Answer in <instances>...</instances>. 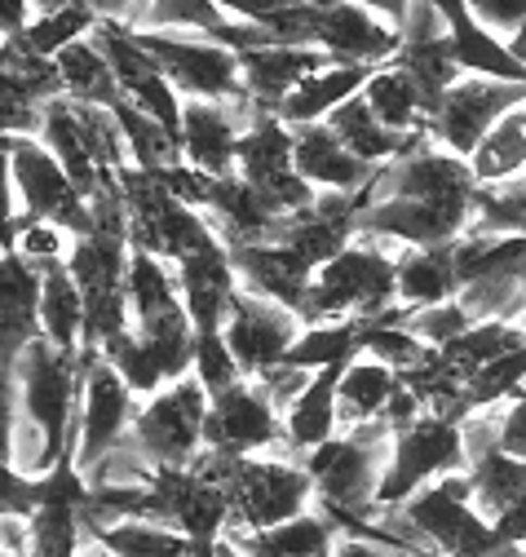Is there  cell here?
I'll use <instances>...</instances> for the list:
<instances>
[{
    "mask_svg": "<svg viewBox=\"0 0 526 557\" xmlns=\"http://www.w3.org/2000/svg\"><path fill=\"white\" fill-rule=\"evenodd\" d=\"M14 381H18V421H14L10 465L23 478H45L62 460H72L80 359L53 350L45 336H36L14 359Z\"/></svg>",
    "mask_w": 526,
    "mask_h": 557,
    "instance_id": "1",
    "label": "cell"
},
{
    "mask_svg": "<svg viewBox=\"0 0 526 557\" xmlns=\"http://www.w3.org/2000/svg\"><path fill=\"white\" fill-rule=\"evenodd\" d=\"M393 257H399V248L354 235L333 261L314 270L297 319L301 323H337V319L372 323L389 314L399 306L393 301Z\"/></svg>",
    "mask_w": 526,
    "mask_h": 557,
    "instance_id": "2",
    "label": "cell"
},
{
    "mask_svg": "<svg viewBox=\"0 0 526 557\" xmlns=\"http://www.w3.org/2000/svg\"><path fill=\"white\" fill-rule=\"evenodd\" d=\"M389 425L385 421H367L354 430H341L337 438H327L323 447L305 451L301 465L314 482V500H327L354 518H372L376 513V486L389 460Z\"/></svg>",
    "mask_w": 526,
    "mask_h": 557,
    "instance_id": "3",
    "label": "cell"
},
{
    "mask_svg": "<svg viewBox=\"0 0 526 557\" xmlns=\"http://www.w3.org/2000/svg\"><path fill=\"white\" fill-rule=\"evenodd\" d=\"M204 416H209V394L195 376H181L138 403V416L124 443L151 469H190L204 451Z\"/></svg>",
    "mask_w": 526,
    "mask_h": 557,
    "instance_id": "4",
    "label": "cell"
},
{
    "mask_svg": "<svg viewBox=\"0 0 526 557\" xmlns=\"http://www.w3.org/2000/svg\"><path fill=\"white\" fill-rule=\"evenodd\" d=\"M138 45L151 53L160 76L173 85L181 102H230L243 98L239 89V53L190 32H134Z\"/></svg>",
    "mask_w": 526,
    "mask_h": 557,
    "instance_id": "5",
    "label": "cell"
},
{
    "mask_svg": "<svg viewBox=\"0 0 526 557\" xmlns=\"http://www.w3.org/2000/svg\"><path fill=\"white\" fill-rule=\"evenodd\" d=\"M80 389H76V430H72V465L89 473L111 447L124 443L138 416V394L128 389L98 350H80Z\"/></svg>",
    "mask_w": 526,
    "mask_h": 557,
    "instance_id": "6",
    "label": "cell"
},
{
    "mask_svg": "<svg viewBox=\"0 0 526 557\" xmlns=\"http://www.w3.org/2000/svg\"><path fill=\"white\" fill-rule=\"evenodd\" d=\"M235 177L248 182L279 222L305 213V208L314 203V195H318L292 169V128L279 115H256L243 128L239 151H235Z\"/></svg>",
    "mask_w": 526,
    "mask_h": 557,
    "instance_id": "7",
    "label": "cell"
},
{
    "mask_svg": "<svg viewBox=\"0 0 526 557\" xmlns=\"http://www.w3.org/2000/svg\"><path fill=\"white\" fill-rule=\"evenodd\" d=\"M465 469L469 465H465V447H460V425L438 421V416H421L412 430L393 434L389 443V460L376 486V509H399L421 486Z\"/></svg>",
    "mask_w": 526,
    "mask_h": 557,
    "instance_id": "8",
    "label": "cell"
},
{
    "mask_svg": "<svg viewBox=\"0 0 526 557\" xmlns=\"http://www.w3.org/2000/svg\"><path fill=\"white\" fill-rule=\"evenodd\" d=\"M5 160H10V177H14V190H18L23 218L53 222L72 239L89 235V199L72 186V177L62 173V164L40 147L36 133L14 137V143L5 147Z\"/></svg>",
    "mask_w": 526,
    "mask_h": 557,
    "instance_id": "9",
    "label": "cell"
},
{
    "mask_svg": "<svg viewBox=\"0 0 526 557\" xmlns=\"http://www.w3.org/2000/svg\"><path fill=\"white\" fill-rule=\"evenodd\" d=\"M204 451L213 456H279L288 451L284 443V416L266 403L248 376L222 394L209 398L204 416Z\"/></svg>",
    "mask_w": 526,
    "mask_h": 557,
    "instance_id": "10",
    "label": "cell"
},
{
    "mask_svg": "<svg viewBox=\"0 0 526 557\" xmlns=\"http://www.w3.org/2000/svg\"><path fill=\"white\" fill-rule=\"evenodd\" d=\"M526 98V85H513V81H487V76H460L438 111L429 115V128L425 137L434 147L460 156V160H469V151L487 137V128Z\"/></svg>",
    "mask_w": 526,
    "mask_h": 557,
    "instance_id": "11",
    "label": "cell"
},
{
    "mask_svg": "<svg viewBox=\"0 0 526 557\" xmlns=\"http://www.w3.org/2000/svg\"><path fill=\"white\" fill-rule=\"evenodd\" d=\"M310 49L333 62L385 66L399 53V27L354 0H310Z\"/></svg>",
    "mask_w": 526,
    "mask_h": 557,
    "instance_id": "12",
    "label": "cell"
},
{
    "mask_svg": "<svg viewBox=\"0 0 526 557\" xmlns=\"http://www.w3.org/2000/svg\"><path fill=\"white\" fill-rule=\"evenodd\" d=\"M301 327L305 323L292 310L235 288V297L226 306V319H222V341L230 345L239 372L256 376V372H266L271 363L288 359V350H292V341L301 336Z\"/></svg>",
    "mask_w": 526,
    "mask_h": 557,
    "instance_id": "13",
    "label": "cell"
},
{
    "mask_svg": "<svg viewBox=\"0 0 526 557\" xmlns=\"http://www.w3.org/2000/svg\"><path fill=\"white\" fill-rule=\"evenodd\" d=\"M256 115L261 111L248 98H230V102H181V120H177L181 164L200 169L209 177H230L235 173L239 137H243V128Z\"/></svg>",
    "mask_w": 526,
    "mask_h": 557,
    "instance_id": "14",
    "label": "cell"
},
{
    "mask_svg": "<svg viewBox=\"0 0 526 557\" xmlns=\"http://www.w3.org/2000/svg\"><path fill=\"white\" fill-rule=\"evenodd\" d=\"M230 252V270H235V284L252 297H266L284 310H301L305 293H310V278L314 270L279 239H261V244H235Z\"/></svg>",
    "mask_w": 526,
    "mask_h": 557,
    "instance_id": "15",
    "label": "cell"
},
{
    "mask_svg": "<svg viewBox=\"0 0 526 557\" xmlns=\"http://www.w3.org/2000/svg\"><path fill=\"white\" fill-rule=\"evenodd\" d=\"M333 58L318 49H297V45H266V49H248L239 53V89L243 98L261 111L275 115L279 102L310 76L318 66H327Z\"/></svg>",
    "mask_w": 526,
    "mask_h": 557,
    "instance_id": "16",
    "label": "cell"
},
{
    "mask_svg": "<svg viewBox=\"0 0 526 557\" xmlns=\"http://www.w3.org/2000/svg\"><path fill=\"white\" fill-rule=\"evenodd\" d=\"M177 274V297H181V310L190 319L195 332H213L222 327L226 319V306L235 297V270H230V252L226 244H213L204 252H195L186 261L173 265Z\"/></svg>",
    "mask_w": 526,
    "mask_h": 557,
    "instance_id": "17",
    "label": "cell"
},
{
    "mask_svg": "<svg viewBox=\"0 0 526 557\" xmlns=\"http://www.w3.org/2000/svg\"><path fill=\"white\" fill-rule=\"evenodd\" d=\"M292 169L314 186V190H346V195H359L367 182H372V164L354 160L337 133L327 124H301L292 128Z\"/></svg>",
    "mask_w": 526,
    "mask_h": 557,
    "instance_id": "18",
    "label": "cell"
},
{
    "mask_svg": "<svg viewBox=\"0 0 526 557\" xmlns=\"http://www.w3.org/2000/svg\"><path fill=\"white\" fill-rule=\"evenodd\" d=\"M40 270L23 261L14 248L0 252V359L14 363L40 336Z\"/></svg>",
    "mask_w": 526,
    "mask_h": 557,
    "instance_id": "19",
    "label": "cell"
},
{
    "mask_svg": "<svg viewBox=\"0 0 526 557\" xmlns=\"http://www.w3.org/2000/svg\"><path fill=\"white\" fill-rule=\"evenodd\" d=\"M372 72H376V66H363V62H327V66H318V72H310V76L279 102L275 115H279L288 128L323 124L341 102H350V98L367 85Z\"/></svg>",
    "mask_w": 526,
    "mask_h": 557,
    "instance_id": "20",
    "label": "cell"
},
{
    "mask_svg": "<svg viewBox=\"0 0 526 557\" xmlns=\"http://www.w3.org/2000/svg\"><path fill=\"white\" fill-rule=\"evenodd\" d=\"M455 297V261L451 244L429 248H399L393 257V301L403 310H425Z\"/></svg>",
    "mask_w": 526,
    "mask_h": 557,
    "instance_id": "21",
    "label": "cell"
},
{
    "mask_svg": "<svg viewBox=\"0 0 526 557\" xmlns=\"http://www.w3.org/2000/svg\"><path fill=\"white\" fill-rule=\"evenodd\" d=\"M465 164L474 173V186L526 182V98L487 128V137L469 151Z\"/></svg>",
    "mask_w": 526,
    "mask_h": 557,
    "instance_id": "22",
    "label": "cell"
},
{
    "mask_svg": "<svg viewBox=\"0 0 526 557\" xmlns=\"http://www.w3.org/2000/svg\"><path fill=\"white\" fill-rule=\"evenodd\" d=\"M337 376H341V368L314 372V381L284 411V443L292 456H305V451L323 447L327 438H337Z\"/></svg>",
    "mask_w": 526,
    "mask_h": 557,
    "instance_id": "23",
    "label": "cell"
},
{
    "mask_svg": "<svg viewBox=\"0 0 526 557\" xmlns=\"http://www.w3.org/2000/svg\"><path fill=\"white\" fill-rule=\"evenodd\" d=\"M393 389H399V372H389L367 355H354L337 376V434L380 421Z\"/></svg>",
    "mask_w": 526,
    "mask_h": 557,
    "instance_id": "24",
    "label": "cell"
},
{
    "mask_svg": "<svg viewBox=\"0 0 526 557\" xmlns=\"http://www.w3.org/2000/svg\"><path fill=\"white\" fill-rule=\"evenodd\" d=\"M359 94H363V102L372 107V115H376L389 133H399V137H425V128H429V107H425L416 81L403 72V66H393V62L376 66Z\"/></svg>",
    "mask_w": 526,
    "mask_h": 557,
    "instance_id": "25",
    "label": "cell"
},
{
    "mask_svg": "<svg viewBox=\"0 0 526 557\" xmlns=\"http://www.w3.org/2000/svg\"><path fill=\"white\" fill-rule=\"evenodd\" d=\"M40 336L62 355H80L85 345V297L76 288V278L67 274V265H45L40 270Z\"/></svg>",
    "mask_w": 526,
    "mask_h": 557,
    "instance_id": "26",
    "label": "cell"
},
{
    "mask_svg": "<svg viewBox=\"0 0 526 557\" xmlns=\"http://www.w3.org/2000/svg\"><path fill=\"white\" fill-rule=\"evenodd\" d=\"M53 72H58V85H62V98H72L80 107H120V85H115V72L102 53V45L93 36L67 45L62 53H53Z\"/></svg>",
    "mask_w": 526,
    "mask_h": 557,
    "instance_id": "27",
    "label": "cell"
},
{
    "mask_svg": "<svg viewBox=\"0 0 526 557\" xmlns=\"http://www.w3.org/2000/svg\"><path fill=\"white\" fill-rule=\"evenodd\" d=\"M323 124L337 133V143H341L354 160H363V164H372V169H380V164H389V160H399V156L416 143V137L389 133V128L372 115V107L363 102V94H354L350 102H341Z\"/></svg>",
    "mask_w": 526,
    "mask_h": 557,
    "instance_id": "28",
    "label": "cell"
},
{
    "mask_svg": "<svg viewBox=\"0 0 526 557\" xmlns=\"http://www.w3.org/2000/svg\"><path fill=\"white\" fill-rule=\"evenodd\" d=\"M447 36H451V49H455L460 76H487V81L526 85V66L504 49L500 36H491L487 27H478L469 14H460L455 23H447Z\"/></svg>",
    "mask_w": 526,
    "mask_h": 557,
    "instance_id": "29",
    "label": "cell"
},
{
    "mask_svg": "<svg viewBox=\"0 0 526 557\" xmlns=\"http://www.w3.org/2000/svg\"><path fill=\"white\" fill-rule=\"evenodd\" d=\"M522 345H526V323L522 319H483L469 332H460L455 341H447L438 355L451 368H460L465 376H474L478 368H487V363L522 350Z\"/></svg>",
    "mask_w": 526,
    "mask_h": 557,
    "instance_id": "30",
    "label": "cell"
},
{
    "mask_svg": "<svg viewBox=\"0 0 526 557\" xmlns=\"http://www.w3.org/2000/svg\"><path fill=\"white\" fill-rule=\"evenodd\" d=\"M85 544H98L115 557H190V540L177 527L142 522V518H120L93 531Z\"/></svg>",
    "mask_w": 526,
    "mask_h": 557,
    "instance_id": "31",
    "label": "cell"
},
{
    "mask_svg": "<svg viewBox=\"0 0 526 557\" xmlns=\"http://www.w3.org/2000/svg\"><path fill=\"white\" fill-rule=\"evenodd\" d=\"M124 133V147H128V164L142 169V173H164L173 164H181V147H177V133H168L160 120L134 111L128 102L111 107Z\"/></svg>",
    "mask_w": 526,
    "mask_h": 557,
    "instance_id": "32",
    "label": "cell"
},
{
    "mask_svg": "<svg viewBox=\"0 0 526 557\" xmlns=\"http://www.w3.org/2000/svg\"><path fill=\"white\" fill-rule=\"evenodd\" d=\"M354 355H359V319H337V323H305L284 363L323 372V368H346Z\"/></svg>",
    "mask_w": 526,
    "mask_h": 557,
    "instance_id": "33",
    "label": "cell"
},
{
    "mask_svg": "<svg viewBox=\"0 0 526 557\" xmlns=\"http://www.w3.org/2000/svg\"><path fill=\"white\" fill-rule=\"evenodd\" d=\"M469 486H474V509L487 522H496L517 496H526V460L491 451L478 465H469Z\"/></svg>",
    "mask_w": 526,
    "mask_h": 557,
    "instance_id": "34",
    "label": "cell"
},
{
    "mask_svg": "<svg viewBox=\"0 0 526 557\" xmlns=\"http://www.w3.org/2000/svg\"><path fill=\"white\" fill-rule=\"evenodd\" d=\"M93 27H98V14L89 5H67V10H53V14H32V23L18 36L27 40L32 53L53 58V53H62L67 45L93 36Z\"/></svg>",
    "mask_w": 526,
    "mask_h": 557,
    "instance_id": "35",
    "label": "cell"
},
{
    "mask_svg": "<svg viewBox=\"0 0 526 557\" xmlns=\"http://www.w3.org/2000/svg\"><path fill=\"white\" fill-rule=\"evenodd\" d=\"M226 27V14L217 0H147V14L138 32H190V36H217Z\"/></svg>",
    "mask_w": 526,
    "mask_h": 557,
    "instance_id": "36",
    "label": "cell"
},
{
    "mask_svg": "<svg viewBox=\"0 0 526 557\" xmlns=\"http://www.w3.org/2000/svg\"><path fill=\"white\" fill-rule=\"evenodd\" d=\"M190 376L200 381V389H204L209 398L243 381V372H239V363H235V355H230V345L222 341V327L195 332V341H190Z\"/></svg>",
    "mask_w": 526,
    "mask_h": 557,
    "instance_id": "37",
    "label": "cell"
},
{
    "mask_svg": "<svg viewBox=\"0 0 526 557\" xmlns=\"http://www.w3.org/2000/svg\"><path fill=\"white\" fill-rule=\"evenodd\" d=\"M403 327L412 332V336H421L429 350H442L447 341H455L460 332H469L474 327V319H469V310L460 306L455 297L451 301H438V306H425V310H408V319H403Z\"/></svg>",
    "mask_w": 526,
    "mask_h": 557,
    "instance_id": "38",
    "label": "cell"
},
{
    "mask_svg": "<svg viewBox=\"0 0 526 557\" xmlns=\"http://www.w3.org/2000/svg\"><path fill=\"white\" fill-rule=\"evenodd\" d=\"M14 252H18L23 261H32L36 270L62 265V261H67V252H72V235L62 231V226H53V222L27 218V222H23V235H18V244H14Z\"/></svg>",
    "mask_w": 526,
    "mask_h": 557,
    "instance_id": "39",
    "label": "cell"
},
{
    "mask_svg": "<svg viewBox=\"0 0 526 557\" xmlns=\"http://www.w3.org/2000/svg\"><path fill=\"white\" fill-rule=\"evenodd\" d=\"M261 394H266V403L284 416L288 407H292V398L314 381V372H305V368H292V363H271L266 372H256V376H248Z\"/></svg>",
    "mask_w": 526,
    "mask_h": 557,
    "instance_id": "40",
    "label": "cell"
},
{
    "mask_svg": "<svg viewBox=\"0 0 526 557\" xmlns=\"http://www.w3.org/2000/svg\"><path fill=\"white\" fill-rule=\"evenodd\" d=\"M465 10L478 27H487L500 40H509L526 23V0H465Z\"/></svg>",
    "mask_w": 526,
    "mask_h": 557,
    "instance_id": "41",
    "label": "cell"
},
{
    "mask_svg": "<svg viewBox=\"0 0 526 557\" xmlns=\"http://www.w3.org/2000/svg\"><path fill=\"white\" fill-rule=\"evenodd\" d=\"M40 500V486L36 478H23L10 460H0V513H32Z\"/></svg>",
    "mask_w": 526,
    "mask_h": 557,
    "instance_id": "42",
    "label": "cell"
},
{
    "mask_svg": "<svg viewBox=\"0 0 526 557\" xmlns=\"http://www.w3.org/2000/svg\"><path fill=\"white\" fill-rule=\"evenodd\" d=\"M500 451L526 460V389L500 407Z\"/></svg>",
    "mask_w": 526,
    "mask_h": 557,
    "instance_id": "43",
    "label": "cell"
},
{
    "mask_svg": "<svg viewBox=\"0 0 526 557\" xmlns=\"http://www.w3.org/2000/svg\"><path fill=\"white\" fill-rule=\"evenodd\" d=\"M14 421H18V381H14V363L0 359V460H10Z\"/></svg>",
    "mask_w": 526,
    "mask_h": 557,
    "instance_id": "44",
    "label": "cell"
},
{
    "mask_svg": "<svg viewBox=\"0 0 526 557\" xmlns=\"http://www.w3.org/2000/svg\"><path fill=\"white\" fill-rule=\"evenodd\" d=\"M292 5H301V0H217V10L226 18H239V23H266Z\"/></svg>",
    "mask_w": 526,
    "mask_h": 557,
    "instance_id": "45",
    "label": "cell"
},
{
    "mask_svg": "<svg viewBox=\"0 0 526 557\" xmlns=\"http://www.w3.org/2000/svg\"><path fill=\"white\" fill-rule=\"evenodd\" d=\"M80 5H89L102 23H124L128 32H138V23L147 14V0H80Z\"/></svg>",
    "mask_w": 526,
    "mask_h": 557,
    "instance_id": "46",
    "label": "cell"
},
{
    "mask_svg": "<svg viewBox=\"0 0 526 557\" xmlns=\"http://www.w3.org/2000/svg\"><path fill=\"white\" fill-rule=\"evenodd\" d=\"M18 222V190H14V177H10V160L0 151V226Z\"/></svg>",
    "mask_w": 526,
    "mask_h": 557,
    "instance_id": "47",
    "label": "cell"
},
{
    "mask_svg": "<svg viewBox=\"0 0 526 557\" xmlns=\"http://www.w3.org/2000/svg\"><path fill=\"white\" fill-rule=\"evenodd\" d=\"M333 557H399V553H389V548H380L376 540H363V535H341Z\"/></svg>",
    "mask_w": 526,
    "mask_h": 557,
    "instance_id": "48",
    "label": "cell"
},
{
    "mask_svg": "<svg viewBox=\"0 0 526 557\" xmlns=\"http://www.w3.org/2000/svg\"><path fill=\"white\" fill-rule=\"evenodd\" d=\"M354 5H367V10H376L380 18H389L393 27H399V18H403V10H408V0H354Z\"/></svg>",
    "mask_w": 526,
    "mask_h": 557,
    "instance_id": "49",
    "label": "cell"
},
{
    "mask_svg": "<svg viewBox=\"0 0 526 557\" xmlns=\"http://www.w3.org/2000/svg\"><path fill=\"white\" fill-rule=\"evenodd\" d=\"M429 5L442 14V23H455L460 14H469V10H465V0H429Z\"/></svg>",
    "mask_w": 526,
    "mask_h": 557,
    "instance_id": "50",
    "label": "cell"
},
{
    "mask_svg": "<svg viewBox=\"0 0 526 557\" xmlns=\"http://www.w3.org/2000/svg\"><path fill=\"white\" fill-rule=\"evenodd\" d=\"M23 222H27V218H18V222H10V226H0V252L18 244V235H23Z\"/></svg>",
    "mask_w": 526,
    "mask_h": 557,
    "instance_id": "51",
    "label": "cell"
},
{
    "mask_svg": "<svg viewBox=\"0 0 526 557\" xmlns=\"http://www.w3.org/2000/svg\"><path fill=\"white\" fill-rule=\"evenodd\" d=\"M80 557H115V553H107V548H98V544H85Z\"/></svg>",
    "mask_w": 526,
    "mask_h": 557,
    "instance_id": "52",
    "label": "cell"
},
{
    "mask_svg": "<svg viewBox=\"0 0 526 557\" xmlns=\"http://www.w3.org/2000/svg\"><path fill=\"white\" fill-rule=\"evenodd\" d=\"M5 147H10V143H5V137H0V151H5Z\"/></svg>",
    "mask_w": 526,
    "mask_h": 557,
    "instance_id": "53",
    "label": "cell"
},
{
    "mask_svg": "<svg viewBox=\"0 0 526 557\" xmlns=\"http://www.w3.org/2000/svg\"><path fill=\"white\" fill-rule=\"evenodd\" d=\"M522 235H526V231H522Z\"/></svg>",
    "mask_w": 526,
    "mask_h": 557,
    "instance_id": "54",
    "label": "cell"
}]
</instances>
